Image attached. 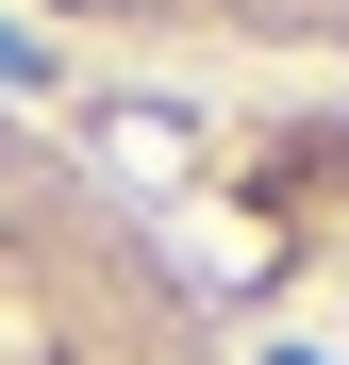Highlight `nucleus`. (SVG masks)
Segmentation results:
<instances>
[{
  "label": "nucleus",
  "instance_id": "2",
  "mask_svg": "<svg viewBox=\"0 0 349 365\" xmlns=\"http://www.w3.org/2000/svg\"><path fill=\"white\" fill-rule=\"evenodd\" d=\"M150 67H349V0H34Z\"/></svg>",
  "mask_w": 349,
  "mask_h": 365
},
{
  "label": "nucleus",
  "instance_id": "1",
  "mask_svg": "<svg viewBox=\"0 0 349 365\" xmlns=\"http://www.w3.org/2000/svg\"><path fill=\"white\" fill-rule=\"evenodd\" d=\"M0 365H233L200 266L34 116H0Z\"/></svg>",
  "mask_w": 349,
  "mask_h": 365
}]
</instances>
